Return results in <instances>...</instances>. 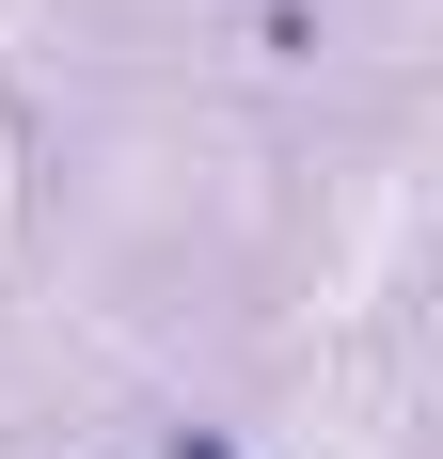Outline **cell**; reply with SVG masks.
Wrapping results in <instances>:
<instances>
[{"label": "cell", "instance_id": "1", "mask_svg": "<svg viewBox=\"0 0 443 459\" xmlns=\"http://www.w3.org/2000/svg\"><path fill=\"white\" fill-rule=\"evenodd\" d=\"M175 459H238V444H206V428H175Z\"/></svg>", "mask_w": 443, "mask_h": 459}]
</instances>
